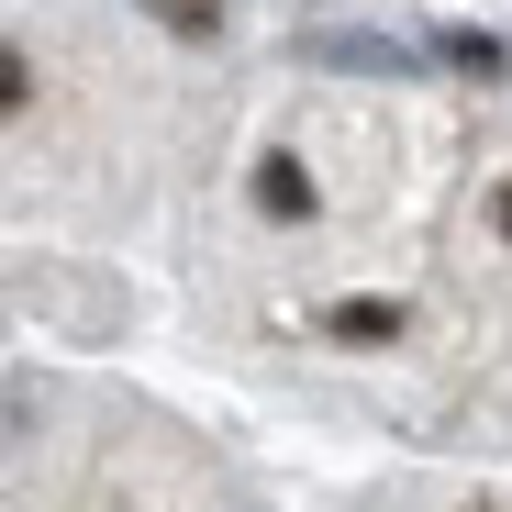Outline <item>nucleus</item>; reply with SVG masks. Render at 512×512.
I'll return each instance as SVG.
<instances>
[{"label": "nucleus", "instance_id": "1", "mask_svg": "<svg viewBox=\"0 0 512 512\" xmlns=\"http://www.w3.org/2000/svg\"><path fill=\"white\" fill-rule=\"evenodd\" d=\"M0 512H245V490L123 390L0 379Z\"/></svg>", "mask_w": 512, "mask_h": 512}, {"label": "nucleus", "instance_id": "2", "mask_svg": "<svg viewBox=\"0 0 512 512\" xmlns=\"http://www.w3.org/2000/svg\"><path fill=\"white\" fill-rule=\"evenodd\" d=\"M368 512H501V501H368Z\"/></svg>", "mask_w": 512, "mask_h": 512}]
</instances>
